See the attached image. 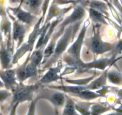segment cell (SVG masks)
Here are the masks:
<instances>
[{
    "label": "cell",
    "mask_w": 122,
    "mask_h": 115,
    "mask_svg": "<svg viewBox=\"0 0 122 115\" xmlns=\"http://www.w3.org/2000/svg\"><path fill=\"white\" fill-rule=\"evenodd\" d=\"M68 40V35L66 34L62 39V40H61L60 43L57 44V47L56 48V52H55L56 54L61 53L65 49V47L66 46V44H67Z\"/></svg>",
    "instance_id": "8"
},
{
    "label": "cell",
    "mask_w": 122,
    "mask_h": 115,
    "mask_svg": "<svg viewBox=\"0 0 122 115\" xmlns=\"http://www.w3.org/2000/svg\"><path fill=\"white\" fill-rule=\"evenodd\" d=\"M42 59V54L40 52H35L31 56V63L37 66L40 64Z\"/></svg>",
    "instance_id": "12"
},
{
    "label": "cell",
    "mask_w": 122,
    "mask_h": 115,
    "mask_svg": "<svg viewBox=\"0 0 122 115\" xmlns=\"http://www.w3.org/2000/svg\"><path fill=\"white\" fill-rule=\"evenodd\" d=\"M17 17L20 21L26 22V23H29L32 19V16L31 15L23 11H21L17 15Z\"/></svg>",
    "instance_id": "11"
},
{
    "label": "cell",
    "mask_w": 122,
    "mask_h": 115,
    "mask_svg": "<svg viewBox=\"0 0 122 115\" xmlns=\"http://www.w3.org/2000/svg\"><path fill=\"white\" fill-rule=\"evenodd\" d=\"M8 93L5 91H0V101H3L7 97Z\"/></svg>",
    "instance_id": "17"
},
{
    "label": "cell",
    "mask_w": 122,
    "mask_h": 115,
    "mask_svg": "<svg viewBox=\"0 0 122 115\" xmlns=\"http://www.w3.org/2000/svg\"><path fill=\"white\" fill-rule=\"evenodd\" d=\"M0 77L6 86H10L15 82V73L11 70L0 72Z\"/></svg>",
    "instance_id": "3"
},
{
    "label": "cell",
    "mask_w": 122,
    "mask_h": 115,
    "mask_svg": "<svg viewBox=\"0 0 122 115\" xmlns=\"http://www.w3.org/2000/svg\"><path fill=\"white\" fill-rule=\"evenodd\" d=\"M51 101L57 105H62L64 102V96L62 94H55L51 97Z\"/></svg>",
    "instance_id": "9"
},
{
    "label": "cell",
    "mask_w": 122,
    "mask_h": 115,
    "mask_svg": "<svg viewBox=\"0 0 122 115\" xmlns=\"http://www.w3.org/2000/svg\"><path fill=\"white\" fill-rule=\"evenodd\" d=\"M90 16H91L92 18L95 20V21H99V22L103 21L102 15L99 11L94 10V9H91L90 10Z\"/></svg>",
    "instance_id": "13"
},
{
    "label": "cell",
    "mask_w": 122,
    "mask_h": 115,
    "mask_svg": "<svg viewBox=\"0 0 122 115\" xmlns=\"http://www.w3.org/2000/svg\"><path fill=\"white\" fill-rule=\"evenodd\" d=\"M57 71H58L57 68L51 69L45 75V76L43 77L41 81H43V82H50L56 80L58 77V76H57V73L58 72Z\"/></svg>",
    "instance_id": "4"
},
{
    "label": "cell",
    "mask_w": 122,
    "mask_h": 115,
    "mask_svg": "<svg viewBox=\"0 0 122 115\" xmlns=\"http://www.w3.org/2000/svg\"><path fill=\"white\" fill-rule=\"evenodd\" d=\"M30 97V90L28 88H23L18 90L15 94V100L17 101L29 99Z\"/></svg>",
    "instance_id": "2"
},
{
    "label": "cell",
    "mask_w": 122,
    "mask_h": 115,
    "mask_svg": "<svg viewBox=\"0 0 122 115\" xmlns=\"http://www.w3.org/2000/svg\"><path fill=\"white\" fill-rule=\"evenodd\" d=\"M64 113L66 114H74V109L73 104L71 102H68L66 104V107H65V112Z\"/></svg>",
    "instance_id": "16"
},
{
    "label": "cell",
    "mask_w": 122,
    "mask_h": 115,
    "mask_svg": "<svg viewBox=\"0 0 122 115\" xmlns=\"http://www.w3.org/2000/svg\"><path fill=\"white\" fill-rule=\"evenodd\" d=\"M91 47L95 52L101 53L112 49V46L104 43L98 38H94L92 41Z\"/></svg>",
    "instance_id": "1"
},
{
    "label": "cell",
    "mask_w": 122,
    "mask_h": 115,
    "mask_svg": "<svg viewBox=\"0 0 122 115\" xmlns=\"http://www.w3.org/2000/svg\"><path fill=\"white\" fill-rule=\"evenodd\" d=\"M0 59L3 66H7L10 62V53L7 50H1L0 51Z\"/></svg>",
    "instance_id": "7"
},
{
    "label": "cell",
    "mask_w": 122,
    "mask_h": 115,
    "mask_svg": "<svg viewBox=\"0 0 122 115\" xmlns=\"http://www.w3.org/2000/svg\"><path fill=\"white\" fill-rule=\"evenodd\" d=\"M24 29L23 27L19 23H16L14 26V38L15 39H17V38H20L23 36L24 34Z\"/></svg>",
    "instance_id": "6"
},
{
    "label": "cell",
    "mask_w": 122,
    "mask_h": 115,
    "mask_svg": "<svg viewBox=\"0 0 122 115\" xmlns=\"http://www.w3.org/2000/svg\"><path fill=\"white\" fill-rule=\"evenodd\" d=\"M26 76L27 77H29L30 76H32L36 73L37 72V69H36V65L35 64L30 63L28 64L25 68Z\"/></svg>",
    "instance_id": "10"
},
{
    "label": "cell",
    "mask_w": 122,
    "mask_h": 115,
    "mask_svg": "<svg viewBox=\"0 0 122 115\" xmlns=\"http://www.w3.org/2000/svg\"><path fill=\"white\" fill-rule=\"evenodd\" d=\"M116 49L117 52H120L122 51V40L118 42L117 47H116Z\"/></svg>",
    "instance_id": "18"
},
{
    "label": "cell",
    "mask_w": 122,
    "mask_h": 115,
    "mask_svg": "<svg viewBox=\"0 0 122 115\" xmlns=\"http://www.w3.org/2000/svg\"><path fill=\"white\" fill-rule=\"evenodd\" d=\"M80 95L84 98H86V99H92V98H94L97 97L96 94L87 91H81L80 92Z\"/></svg>",
    "instance_id": "14"
},
{
    "label": "cell",
    "mask_w": 122,
    "mask_h": 115,
    "mask_svg": "<svg viewBox=\"0 0 122 115\" xmlns=\"http://www.w3.org/2000/svg\"><path fill=\"white\" fill-rule=\"evenodd\" d=\"M2 86H3V83L0 82V87H2Z\"/></svg>",
    "instance_id": "19"
},
{
    "label": "cell",
    "mask_w": 122,
    "mask_h": 115,
    "mask_svg": "<svg viewBox=\"0 0 122 115\" xmlns=\"http://www.w3.org/2000/svg\"><path fill=\"white\" fill-rule=\"evenodd\" d=\"M108 78L111 82L114 84H120L122 82L121 74L116 71H111L108 74Z\"/></svg>",
    "instance_id": "5"
},
{
    "label": "cell",
    "mask_w": 122,
    "mask_h": 115,
    "mask_svg": "<svg viewBox=\"0 0 122 115\" xmlns=\"http://www.w3.org/2000/svg\"><path fill=\"white\" fill-rule=\"evenodd\" d=\"M40 3L41 0H27L26 1V4L30 8H33V9L38 7L40 4Z\"/></svg>",
    "instance_id": "15"
}]
</instances>
